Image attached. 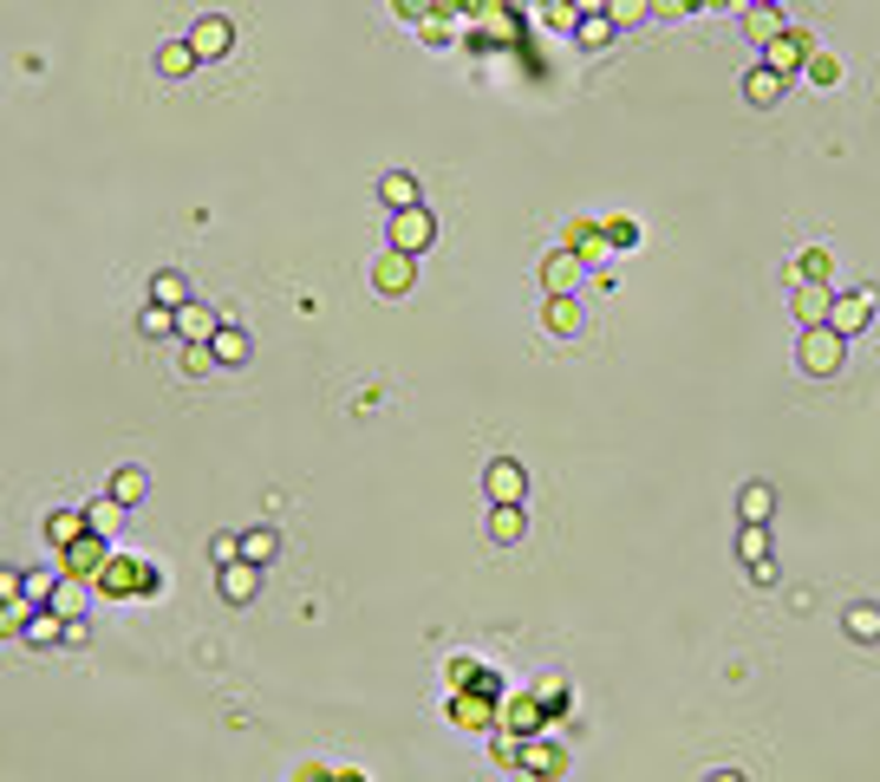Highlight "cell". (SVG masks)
Segmentation results:
<instances>
[{
	"instance_id": "1",
	"label": "cell",
	"mask_w": 880,
	"mask_h": 782,
	"mask_svg": "<svg viewBox=\"0 0 880 782\" xmlns=\"http://www.w3.org/2000/svg\"><path fill=\"white\" fill-rule=\"evenodd\" d=\"M841 358H848V340H841L835 326H803V340H796V365H803L808 378H835V372H841Z\"/></svg>"
},
{
	"instance_id": "2",
	"label": "cell",
	"mask_w": 880,
	"mask_h": 782,
	"mask_svg": "<svg viewBox=\"0 0 880 782\" xmlns=\"http://www.w3.org/2000/svg\"><path fill=\"white\" fill-rule=\"evenodd\" d=\"M418 287V255H405V248H385L378 261H372V293H385V300H405Z\"/></svg>"
},
{
	"instance_id": "3",
	"label": "cell",
	"mask_w": 880,
	"mask_h": 782,
	"mask_svg": "<svg viewBox=\"0 0 880 782\" xmlns=\"http://www.w3.org/2000/svg\"><path fill=\"white\" fill-rule=\"evenodd\" d=\"M874 307H880V287H855V293H835V307H828V326H835L841 340H855V333H868Z\"/></svg>"
},
{
	"instance_id": "4",
	"label": "cell",
	"mask_w": 880,
	"mask_h": 782,
	"mask_svg": "<svg viewBox=\"0 0 880 782\" xmlns=\"http://www.w3.org/2000/svg\"><path fill=\"white\" fill-rule=\"evenodd\" d=\"M385 235H391V248H405V255H425V248L438 242V215L425 210V203H418V210H398L391 222H385Z\"/></svg>"
},
{
	"instance_id": "5",
	"label": "cell",
	"mask_w": 880,
	"mask_h": 782,
	"mask_svg": "<svg viewBox=\"0 0 880 782\" xmlns=\"http://www.w3.org/2000/svg\"><path fill=\"white\" fill-rule=\"evenodd\" d=\"M183 40L196 46L203 66H210V60H228V53H235V20H228V13H203V20H190Z\"/></svg>"
},
{
	"instance_id": "6",
	"label": "cell",
	"mask_w": 880,
	"mask_h": 782,
	"mask_svg": "<svg viewBox=\"0 0 880 782\" xmlns=\"http://www.w3.org/2000/svg\"><path fill=\"white\" fill-rule=\"evenodd\" d=\"M808 53H815V46H808V33H796V26H783V33H776V40L763 46V66H776L783 78H796V72L808 66Z\"/></svg>"
},
{
	"instance_id": "7",
	"label": "cell",
	"mask_w": 880,
	"mask_h": 782,
	"mask_svg": "<svg viewBox=\"0 0 880 782\" xmlns=\"http://www.w3.org/2000/svg\"><path fill=\"white\" fill-rule=\"evenodd\" d=\"M783 92H790V78H783L776 66H763V60H756V66L743 72V105H750V111H770V105H783Z\"/></svg>"
},
{
	"instance_id": "8",
	"label": "cell",
	"mask_w": 880,
	"mask_h": 782,
	"mask_svg": "<svg viewBox=\"0 0 880 782\" xmlns=\"http://www.w3.org/2000/svg\"><path fill=\"white\" fill-rule=\"evenodd\" d=\"M216 593L228 600V607L261 600V568H255V561H228V568H216Z\"/></svg>"
},
{
	"instance_id": "9",
	"label": "cell",
	"mask_w": 880,
	"mask_h": 782,
	"mask_svg": "<svg viewBox=\"0 0 880 782\" xmlns=\"http://www.w3.org/2000/svg\"><path fill=\"white\" fill-rule=\"evenodd\" d=\"M483 496L490 502H522L528 496V470H522L515 457H496V463L483 470Z\"/></svg>"
},
{
	"instance_id": "10",
	"label": "cell",
	"mask_w": 880,
	"mask_h": 782,
	"mask_svg": "<svg viewBox=\"0 0 880 782\" xmlns=\"http://www.w3.org/2000/svg\"><path fill=\"white\" fill-rule=\"evenodd\" d=\"M790 287H796V293H790L796 320H803V326H828V307H835V287H828V281H796V275H790Z\"/></svg>"
},
{
	"instance_id": "11",
	"label": "cell",
	"mask_w": 880,
	"mask_h": 782,
	"mask_svg": "<svg viewBox=\"0 0 880 782\" xmlns=\"http://www.w3.org/2000/svg\"><path fill=\"white\" fill-rule=\"evenodd\" d=\"M216 333H222L216 307H203V300L176 307V340H183V346H203V340H216Z\"/></svg>"
},
{
	"instance_id": "12",
	"label": "cell",
	"mask_w": 880,
	"mask_h": 782,
	"mask_svg": "<svg viewBox=\"0 0 880 782\" xmlns=\"http://www.w3.org/2000/svg\"><path fill=\"white\" fill-rule=\"evenodd\" d=\"M581 275H587V261L575 255V248H555V255L541 261V287H548V293H575Z\"/></svg>"
},
{
	"instance_id": "13",
	"label": "cell",
	"mask_w": 880,
	"mask_h": 782,
	"mask_svg": "<svg viewBox=\"0 0 880 782\" xmlns=\"http://www.w3.org/2000/svg\"><path fill=\"white\" fill-rule=\"evenodd\" d=\"M85 535H92V515H85V508H53V515H46V548H73Z\"/></svg>"
},
{
	"instance_id": "14",
	"label": "cell",
	"mask_w": 880,
	"mask_h": 782,
	"mask_svg": "<svg viewBox=\"0 0 880 782\" xmlns=\"http://www.w3.org/2000/svg\"><path fill=\"white\" fill-rule=\"evenodd\" d=\"M378 203L398 215V210H418L425 203V190H418V176L411 170H391V176H378Z\"/></svg>"
},
{
	"instance_id": "15",
	"label": "cell",
	"mask_w": 880,
	"mask_h": 782,
	"mask_svg": "<svg viewBox=\"0 0 880 782\" xmlns=\"http://www.w3.org/2000/svg\"><path fill=\"white\" fill-rule=\"evenodd\" d=\"M528 535V515H522V502H490V542L496 548H515Z\"/></svg>"
},
{
	"instance_id": "16",
	"label": "cell",
	"mask_w": 880,
	"mask_h": 782,
	"mask_svg": "<svg viewBox=\"0 0 880 782\" xmlns=\"http://www.w3.org/2000/svg\"><path fill=\"white\" fill-rule=\"evenodd\" d=\"M105 548H111L105 535H85V542H73V555H66L60 568L73 574V580H85V587H98V580H92V568H105Z\"/></svg>"
},
{
	"instance_id": "17",
	"label": "cell",
	"mask_w": 880,
	"mask_h": 782,
	"mask_svg": "<svg viewBox=\"0 0 880 782\" xmlns=\"http://www.w3.org/2000/svg\"><path fill=\"white\" fill-rule=\"evenodd\" d=\"M66 626H73V620H66L60 607H33V620H26V633H20V640L46 652V645H60V640H66Z\"/></svg>"
},
{
	"instance_id": "18",
	"label": "cell",
	"mask_w": 880,
	"mask_h": 782,
	"mask_svg": "<svg viewBox=\"0 0 880 782\" xmlns=\"http://www.w3.org/2000/svg\"><path fill=\"white\" fill-rule=\"evenodd\" d=\"M541 326H548L555 340H575V333H581V307H575V293H548V307H541Z\"/></svg>"
},
{
	"instance_id": "19",
	"label": "cell",
	"mask_w": 880,
	"mask_h": 782,
	"mask_svg": "<svg viewBox=\"0 0 880 782\" xmlns=\"http://www.w3.org/2000/svg\"><path fill=\"white\" fill-rule=\"evenodd\" d=\"M150 66H157V78H190V72L203 66V60H196V46H190V40H163Z\"/></svg>"
},
{
	"instance_id": "20",
	"label": "cell",
	"mask_w": 880,
	"mask_h": 782,
	"mask_svg": "<svg viewBox=\"0 0 880 782\" xmlns=\"http://www.w3.org/2000/svg\"><path fill=\"white\" fill-rule=\"evenodd\" d=\"M150 300H157V307H190L196 287H190V275H176V268H157V275H150Z\"/></svg>"
},
{
	"instance_id": "21",
	"label": "cell",
	"mask_w": 880,
	"mask_h": 782,
	"mask_svg": "<svg viewBox=\"0 0 880 782\" xmlns=\"http://www.w3.org/2000/svg\"><path fill=\"white\" fill-rule=\"evenodd\" d=\"M737 515H743L750 528H770V515H776V490H770V483H743V496H737Z\"/></svg>"
},
{
	"instance_id": "22",
	"label": "cell",
	"mask_w": 880,
	"mask_h": 782,
	"mask_svg": "<svg viewBox=\"0 0 880 782\" xmlns=\"http://www.w3.org/2000/svg\"><path fill=\"white\" fill-rule=\"evenodd\" d=\"M210 346H216V365H228V372H235V365H248V358H255V333H242V326H222Z\"/></svg>"
},
{
	"instance_id": "23",
	"label": "cell",
	"mask_w": 880,
	"mask_h": 782,
	"mask_svg": "<svg viewBox=\"0 0 880 782\" xmlns=\"http://www.w3.org/2000/svg\"><path fill=\"white\" fill-rule=\"evenodd\" d=\"M105 496H118L125 508H138V502L150 496V470H138V463H125V470H118V476L105 483Z\"/></svg>"
},
{
	"instance_id": "24",
	"label": "cell",
	"mask_w": 880,
	"mask_h": 782,
	"mask_svg": "<svg viewBox=\"0 0 880 782\" xmlns=\"http://www.w3.org/2000/svg\"><path fill=\"white\" fill-rule=\"evenodd\" d=\"M85 515H92V535H105V542H111V535L125 528V515H131V508H125L118 496H98V502H85Z\"/></svg>"
},
{
	"instance_id": "25",
	"label": "cell",
	"mask_w": 880,
	"mask_h": 782,
	"mask_svg": "<svg viewBox=\"0 0 880 782\" xmlns=\"http://www.w3.org/2000/svg\"><path fill=\"white\" fill-rule=\"evenodd\" d=\"M575 40H581L587 53H607V46L620 40V26H613L607 13H581V26H575Z\"/></svg>"
},
{
	"instance_id": "26",
	"label": "cell",
	"mask_w": 880,
	"mask_h": 782,
	"mask_svg": "<svg viewBox=\"0 0 880 782\" xmlns=\"http://www.w3.org/2000/svg\"><path fill=\"white\" fill-rule=\"evenodd\" d=\"M841 633H848V640H861V645H874L880 640V607H868V600H861V607H848V613H841Z\"/></svg>"
},
{
	"instance_id": "27",
	"label": "cell",
	"mask_w": 880,
	"mask_h": 782,
	"mask_svg": "<svg viewBox=\"0 0 880 782\" xmlns=\"http://www.w3.org/2000/svg\"><path fill=\"white\" fill-rule=\"evenodd\" d=\"M275 555H281V535H275V528H248V535H242V561H255V568H268Z\"/></svg>"
},
{
	"instance_id": "28",
	"label": "cell",
	"mask_w": 880,
	"mask_h": 782,
	"mask_svg": "<svg viewBox=\"0 0 880 782\" xmlns=\"http://www.w3.org/2000/svg\"><path fill=\"white\" fill-rule=\"evenodd\" d=\"M138 333H144V340H176V307H157V300H150L144 313H138Z\"/></svg>"
},
{
	"instance_id": "29",
	"label": "cell",
	"mask_w": 880,
	"mask_h": 782,
	"mask_svg": "<svg viewBox=\"0 0 880 782\" xmlns=\"http://www.w3.org/2000/svg\"><path fill=\"white\" fill-rule=\"evenodd\" d=\"M607 20H613L620 33H633V26L653 20V0H607Z\"/></svg>"
},
{
	"instance_id": "30",
	"label": "cell",
	"mask_w": 880,
	"mask_h": 782,
	"mask_svg": "<svg viewBox=\"0 0 880 782\" xmlns=\"http://www.w3.org/2000/svg\"><path fill=\"white\" fill-rule=\"evenodd\" d=\"M783 26H790V20H783V13H776V7H750V26H743V33H750V40H756V46H770V40H776V33H783Z\"/></svg>"
},
{
	"instance_id": "31",
	"label": "cell",
	"mask_w": 880,
	"mask_h": 782,
	"mask_svg": "<svg viewBox=\"0 0 880 782\" xmlns=\"http://www.w3.org/2000/svg\"><path fill=\"white\" fill-rule=\"evenodd\" d=\"M600 228H607V248H613V255H626V248H640V222H633V215H607Z\"/></svg>"
},
{
	"instance_id": "32",
	"label": "cell",
	"mask_w": 880,
	"mask_h": 782,
	"mask_svg": "<svg viewBox=\"0 0 880 782\" xmlns=\"http://www.w3.org/2000/svg\"><path fill=\"white\" fill-rule=\"evenodd\" d=\"M803 78L808 85H822V92H835V85H841V60H835V53H808Z\"/></svg>"
},
{
	"instance_id": "33",
	"label": "cell",
	"mask_w": 880,
	"mask_h": 782,
	"mask_svg": "<svg viewBox=\"0 0 880 782\" xmlns=\"http://www.w3.org/2000/svg\"><path fill=\"white\" fill-rule=\"evenodd\" d=\"M737 555H743V568L770 561V528H750V522H743V535H737Z\"/></svg>"
},
{
	"instance_id": "34",
	"label": "cell",
	"mask_w": 880,
	"mask_h": 782,
	"mask_svg": "<svg viewBox=\"0 0 880 782\" xmlns=\"http://www.w3.org/2000/svg\"><path fill=\"white\" fill-rule=\"evenodd\" d=\"M53 607H60L66 620H85V580H60V593H53Z\"/></svg>"
},
{
	"instance_id": "35",
	"label": "cell",
	"mask_w": 880,
	"mask_h": 782,
	"mask_svg": "<svg viewBox=\"0 0 880 782\" xmlns=\"http://www.w3.org/2000/svg\"><path fill=\"white\" fill-rule=\"evenodd\" d=\"M450 717H457V724H470V730L496 724V711H490V705H476V698H457V705H450Z\"/></svg>"
},
{
	"instance_id": "36",
	"label": "cell",
	"mask_w": 880,
	"mask_h": 782,
	"mask_svg": "<svg viewBox=\"0 0 880 782\" xmlns=\"http://www.w3.org/2000/svg\"><path fill=\"white\" fill-rule=\"evenodd\" d=\"M183 372H190V378L216 372V346H210V340H203V346H183Z\"/></svg>"
},
{
	"instance_id": "37",
	"label": "cell",
	"mask_w": 880,
	"mask_h": 782,
	"mask_svg": "<svg viewBox=\"0 0 880 782\" xmlns=\"http://www.w3.org/2000/svg\"><path fill=\"white\" fill-rule=\"evenodd\" d=\"M790 275H796V281H828V255H822V248H808Z\"/></svg>"
},
{
	"instance_id": "38",
	"label": "cell",
	"mask_w": 880,
	"mask_h": 782,
	"mask_svg": "<svg viewBox=\"0 0 880 782\" xmlns=\"http://www.w3.org/2000/svg\"><path fill=\"white\" fill-rule=\"evenodd\" d=\"M26 620H33V600H7V607H0V626H7V633H26Z\"/></svg>"
},
{
	"instance_id": "39",
	"label": "cell",
	"mask_w": 880,
	"mask_h": 782,
	"mask_svg": "<svg viewBox=\"0 0 880 782\" xmlns=\"http://www.w3.org/2000/svg\"><path fill=\"white\" fill-rule=\"evenodd\" d=\"M528 770H535V776H561V750L535 743V750H528Z\"/></svg>"
},
{
	"instance_id": "40",
	"label": "cell",
	"mask_w": 880,
	"mask_h": 782,
	"mask_svg": "<svg viewBox=\"0 0 880 782\" xmlns=\"http://www.w3.org/2000/svg\"><path fill=\"white\" fill-rule=\"evenodd\" d=\"M210 561H216V568L242 561V535H216V542H210Z\"/></svg>"
},
{
	"instance_id": "41",
	"label": "cell",
	"mask_w": 880,
	"mask_h": 782,
	"mask_svg": "<svg viewBox=\"0 0 880 782\" xmlns=\"http://www.w3.org/2000/svg\"><path fill=\"white\" fill-rule=\"evenodd\" d=\"M541 698H548L541 711H561V698H568V685H561V678H541Z\"/></svg>"
},
{
	"instance_id": "42",
	"label": "cell",
	"mask_w": 880,
	"mask_h": 782,
	"mask_svg": "<svg viewBox=\"0 0 880 782\" xmlns=\"http://www.w3.org/2000/svg\"><path fill=\"white\" fill-rule=\"evenodd\" d=\"M698 0H653V13H691Z\"/></svg>"
},
{
	"instance_id": "43",
	"label": "cell",
	"mask_w": 880,
	"mask_h": 782,
	"mask_svg": "<svg viewBox=\"0 0 880 782\" xmlns=\"http://www.w3.org/2000/svg\"><path fill=\"white\" fill-rule=\"evenodd\" d=\"M705 782H743V770H711Z\"/></svg>"
},
{
	"instance_id": "44",
	"label": "cell",
	"mask_w": 880,
	"mask_h": 782,
	"mask_svg": "<svg viewBox=\"0 0 880 782\" xmlns=\"http://www.w3.org/2000/svg\"><path fill=\"white\" fill-rule=\"evenodd\" d=\"M575 13H607V0H575Z\"/></svg>"
},
{
	"instance_id": "45",
	"label": "cell",
	"mask_w": 880,
	"mask_h": 782,
	"mask_svg": "<svg viewBox=\"0 0 880 782\" xmlns=\"http://www.w3.org/2000/svg\"><path fill=\"white\" fill-rule=\"evenodd\" d=\"M698 7H737V0H698Z\"/></svg>"
},
{
	"instance_id": "46",
	"label": "cell",
	"mask_w": 880,
	"mask_h": 782,
	"mask_svg": "<svg viewBox=\"0 0 880 782\" xmlns=\"http://www.w3.org/2000/svg\"><path fill=\"white\" fill-rule=\"evenodd\" d=\"M750 7H776V0H750Z\"/></svg>"
}]
</instances>
